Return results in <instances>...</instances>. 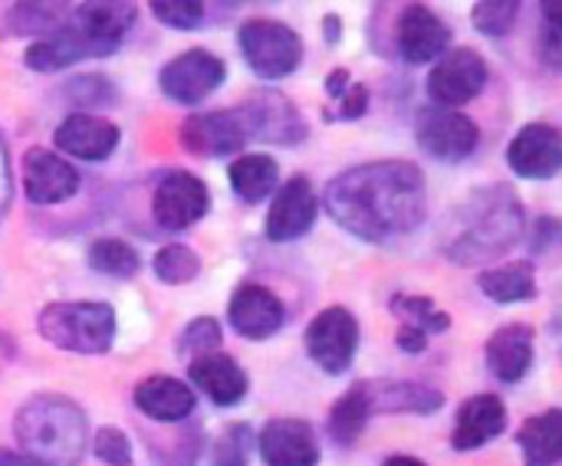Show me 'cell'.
I'll use <instances>...</instances> for the list:
<instances>
[{"label": "cell", "mask_w": 562, "mask_h": 466, "mask_svg": "<svg viewBox=\"0 0 562 466\" xmlns=\"http://www.w3.org/2000/svg\"><path fill=\"white\" fill-rule=\"evenodd\" d=\"M329 217L359 240L389 243L415 234L428 217V181L415 161H366L326 184Z\"/></svg>", "instance_id": "cell-1"}, {"label": "cell", "mask_w": 562, "mask_h": 466, "mask_svg": "<svg viewBox=\"0 0 562 466\" xmlns=\"http://www.w3.org/2000/svg\"><path fill=\"white\" fill-rule=\"evenodd\" d=\"M135 0H82L53 33L26 46L23 62L33 72H59L82 59L112 56L122 46L125 33L135 26Z\"/></svg>", "instance_id": "cell-2"}, {"label": "cell", "mask_w": 562, "mask_h": 466, "mask_svg": "<svg viewBox=\"0 0 562 466\" xmlns=\"http://www.w3.org/2000/svg\"><path fill=\"white\" fill-rule=\"evenodd\" d=\"M524 204L510 184H487L471 191L454 211L448 227L445 253L451 263L477 266L497 257H507L524 237Z\"/></svg>", "instance_id": "cell-3"}, {"label": "cell", "mask_w": 562, "mask_h": 466, "mask_svg": "<svg viewBox=\"0 0 562 466\" xmlns=\"http://www.w3.org/2000/svg\"><path fill=\"white\" fill-rule=\"evenodd\" d=\"M13 434L20 451L43 466H79L89 451V421L72 398L33 395L20 405Z\"/></svg>", "instance_id": "cell-4"}, {"label": "cell", "mask_w": 562, "mask_h": 466, "mask_svg": "<svg viewBox=\"0 0 562 466\" xmlns=\"http://www.w3.org/2000/svg\"><path fill=\"white\" fill-rule=\"evenodd\" d=\"M40 336L63 352L102 355L115 342V309L109 303H49L36 319Z\"/></svg>", "instance_id": "cell-5"}, {"label": "cell", "mask_w": 562, "mask_h": 466, "mask_svg": "<svg viewBox=\"0 0 562 466\" xmlns=\"http://www.w3.org/2000/svg\"><path fill=\"white\" fill-rule=\"evenodd\" d=\"M240 53L260 79H283L303 59V39L293 26L280 20H247L237 30Z\"/></svg>", "instance_id": "cell-6"}, {"label": "cell", "mask_w": 562, "mask_h": 466, "mask_svg": "<svg viewBox=\"0 0 562 466\" xmlns=\"http://www.w3.org/2000/svg\"><path fill=\"white\" fill-rule=\"evenodd\" d=\"M247 141L267 145H300L306 138V122L300 109L277 89H254L237 109Z\"/></svg>", "instance_id": "cell-7"}, {"label": "cell", "mask_w": 562, "mask_h": 466, "mask_svg": "<svg viewBox=\"0 0 562 466\" xmlns=\"http://www.w3.org/2000/svg\"><path fill=\"white\" fill-rule=\"evenodd\" d=\"M491 79L487 59L471 46H454L438 56L428 72V95L441 109H461L484 92Z\"/></svg>", "instance_id": "cell-8"}, {"label": "cell", "mask_w": 562, "mask_h": 466, "mask_svg": "<svg viewBox=\"0 0 562 466\" xmlns=\"http://www.w3.org/2000/svg\"><path fill=\"white\" fill-rule=\"evenodd\" d=\"M211 207V194L191 171H168L151 191V220L168 234H184Z\"/></svg>", "instance_id": "cell-9"}, {"label": "cell", "mask_w": 562, "mask_h": 466, "mask_svg": "<svg viewBox=\"0 0 562 466\" xmlns=\"http://www.w3.org/2000/svg\"><path fill=\"white\" fill-rule=\"evenodd\" d=\"M306 352L326 375L349 372L359 352V319L342 309L329 306L306 326Z\"/></svg>", "instance_id": "cell-10"}, {"label": "cell", "mask_w": 562, "mask_h": 466, "mask_svg": "<svg viewBox=\"0 0 562 466\" xmlns=\"http://www.w3.org/2000/svg\"><path fill=\"white\" fill-rule=\"evenodd\" d=\"M415 138H418L422 151L431 155L435 161L458 164V161H468L474 155L481 132H477L474 118H468L464 112L435 105V109H425L418 115Z\"/></svg>", "instance_id": "cell-11"}, {"label": "cell", "mask_w": 562, "mask_h": 466, "mask_svg": "<svg viewBox=\"0 0 562 466\" xmlns=\"http://www.w3.org/2000/svg\"><path fill=\"white\" fill-rule=\"evenodd\" d=\"M224 79H227V66L221 56H214L207 49H188L161 66L158 86H161L165 99H171L178 105H198L214 89H221Z\"/></svg>", "instance_id": "cell-12"}, {"label": "cell", "mask_w": 562, "mask_h": 466, "mask_svg": "<svg viewBox=\"0 0 562 466\" xmlns=\"http://www.w3.org/2000/svg\"><path fill=\"white\" fill-rule=\"evenodd\" d=\"M316 214H319L316 191H313L310 178L296 174L273 194V204H270L267 220H263V234L273 243H293L313 230Z\"/></svg>", "instance_id": "cell-13"}, {"label": "cell", "mask_w": 562, "mask_h": 466, "mask_svg": "<svg viewBox=\"0 0 562 466\" xmlns=\"http://www.w3.org/2000/svg\"><path fill=\"white\" fill-rule=\"evenodd\" d=\"M507 164L517 178L547 181L562 168V138L557 125L530 122L507 145Z\"/></svg>", "instance_id": "cell-14"}, {"label": "cell", "mask_w": 562, "mask_h": 466, "mask_svg": "<svg viewBox=\"0 0 562 466\" xmlns=\"http://www.w3.org/2000/svg\"><path fill=\"white\" fill-rule=\"evenodd\" d=\"M227 316H231L234 332L244 336L247 342L273 339L286 322V309H283L280 296L260 283H240L231 296Z\"/></svg>", "instance_id": "cell-15"}, {"label": "cell", "mask_w": 562, "mask_h": 466, "mask_svg": "<svg viewBox=\"0 0 562 466\" xmlns=\"http://www.w3.org/2000/svg\"><path fill=\"white\" fill-rule=\"evenodd\" d=\"M395 46L405 62L425 66L451 46V30L431 7L412 3L402 10V16L395 23Z\"/></svg>", "instance_id": "cell-16"}, {"label": "cell", "mask_w": 562, "mask_h": 466, "mask_svg": "<svg viewBox=\"0 0 562 466\" xmlns=\"http://www.w3.org/2000/svg\"><path fill=\"white\" fill-rule=\"evenodd\" d=\"M178 138H181V148L188 155H198V158H224V155H234L247 145L244 125H240L234 109L201 112V115L184 118Z\"/></svg>", "instance_id": "cell-17"}, {"label": "cell", "mask_w": 562, "mask_h": 466, "mask_svg": "<svg viewBox=\"0 0 562 466\" xmlns=\"http://www.w3.org/2000/svg\"><path fill=\"white\" fill-rule=\"evenodd\" d=\"M23 191L30 204H63L79 191V171L49 148H30L23 155Z\"/></svg>", "instance_id": "cell-18"}, {"label": "cell", "mask_w": 562, "mask_h": 466, "mask_svg": "<svg viewBox=\"0 0 562 466\" xmlns=\"http://www.w3.org/2000/svg\"><path fill=\"white\" fill-rule=\"evenodd\" d=\"M257 451L267 466H316L319 441L316 431L300 418H273L257 437Z\"/></svg>", "instance_id": "cell-19"}, {"label": "cell", "mask_w": 562, "mask_h": 466, "mask_svg": "<svg viewBox=\"0 0 562 466\" xmlns=\"http://www.w3.org/2000/svg\"><path fill=\"white\" fill-rule=\"evenodd\" d=\"M53 141L63 155H72L79 161H105L119 148L122 132L109 118H99L92 112H72L59 122Z\"/></svg>", "instance_id": "cell-20"}, {"label": "cell", "mask_w": 562, "mask_h": 466, "mask_svg": "<svg viewBox=\"0 0 562 466\" xmlns=\"http://www.w3.org/2000/svg\"><path fill=\"white\" fill-rule=\"evenodd\" d=\"M507 431V408L497 395H474L461 405L451 431L454 451H477Z\"/></svg>", "instance_id": "cell-21"}, {"label": "cell", "mask_w": 562, "mask_h": 466, "mask_svg": "<svg viewBox=\"0 0 562 466\" xmlns=\"http://www.w3.org/2000/svg\"><path fill=\"white\" fill-rule=\"evenodd\" d=\"M188 378L194 388H201L214 405L221 408H234L247 398L250 391V378L247 372L231 359V355H201L188 365Z\"/></svg>", "instance_id": "cell-22"}, {"label": "cell", "mask_w": 562, "mask_h": 466, "mask_svg": "<svg viewBox=\"0 0 562 466\" xmlns=\"http://www.w3.org/2000/svg\"><path fill=\"white\" fill-rule=\"evenodd\" d=\"M135 408L148 418V421H161V424H181L194 414V388H188L178 378L168 375H151L145 382H138L135 388Z\"/></svg>", "instance_id": "cell-23"}, {"label": "cell", "mask_w": 562, "mask_h": 466, "mask_svg": "<svg viewBox=\"0 0 562 466\" xmlns=\"http://www.w3.org/2000/svg\"><path fill=\"white\" fill-rule=\"evenodd\" d=\"M487 368L504 385L524 382L533 368V329L524 322L501 326L487 342Z\"/></svg>", "instance_id": "cell-24"}, {"label": "cell", "mask_w": 562, "mask_h": 466, "mask_svg": "<svg viewBox=\"0 0 562 466\" xmlns=\"http://www.w3.org/2000/svg\"><path fill=\"white\" fill-rule=\"evenodd\" d=\"M372 414H435L445 405L438 388L418 382H362Z\"/></svg>", "instance_id": "cell-25"}, {"label": "cell", "mask_w": 562, "mask_h": 466, "mask_svg": "<svg viewBox=\"0 0 562 466\" xmlns=\"http://www.w3.org/2000/svg\"><path fill=\"white\" fill-rule=\"evenodd\" d=\"M69 16V0H13L0 16V36H46Z\"/></svg>", "instance_id": "cell-26"}, {"label": "cell", "mask_w": 562, "mask_h": 466, "mask_svg": "<svg viewBox=\"0 0 562 466\" xmlns=\"http://www.w3.org/2000/svg\"><path fill=\"white\" fill-rule=\"evenodd\" d=\"M520 451H524V461L527 466H557L562 454V411L560 408H550L537 418H530L520 434Z\"/></svg>", "instance_id": "cell-27"}, {"label": "cell", "mask_w": 562, "mask_h": 466, "mask_svg": "<svg viewBox=\"0 0 562 466\" xmlns=\"http://www.w3.org/2000/svg\"><path fill=\"white\" fill-rule=\"evenodd\" d=\"M231 187L240 201L247 204H260L277 191L280 181V164L270 155H240L231 161L227 168Z\"/></svg>", "instance_id": "cell-28"}, {"label": "cell", "mask_w": 562, "mask_h": 466, "mask_svg": "<svg viewBox=\"0 0 562 466\" xmlns=\"http://www.w3.org/2000/svg\"><path fill=\"white\" fill-rule=\"evenodd\" d=\"M481 293L494 303H527L537 296V276H533V263H507V266H494L481 273Z\"/></svg>", "instance_id": "cell-29"}, {"label": "cell", "mask_w": 562, "mask_h": 466, "mask_svg": "<svg viewBox=\"0 0 562 466\" xmlns=\"http://www.w3.org/2000/svg\"><path fill=\"white\" fill-rule=\"evenodd\" d=\"M369 421H372V408H369V398H366V385L359 382L356 388H349L333 405V411H329V437L339 447H352V444H359Z\"/></svg>", "instance_id": "cell-30"}, {"label": "cell", "mask_w": 562, "mask_h": 466, "mask_svg": "<svg viewBox=\"0 0 562 466\" xmlns=\"http://www.w3.org/2000/svg\"><path fill=\"white\" fill-rule=\"evenodd\" d=\"M389 309H392V316L402 319V326H412V329L425 332L428 339L445 336L451 329V316L445 309H438V303L428 299V296H405V293H398V296H392Z\"/></svg>", "instance_id": "cell-31"}, {"label": "cell", "mask_w": 562, "mask_h": 466, "mask_svg": "<svg viewBox=\"0 0 562 466\" xmlns=\"http://www.w3.org/2000/svg\"><path fill=\"white\" fill-rule=\"evenodd\" d=\"M326 95L329 102H336V109H326V122H352L362 118L369 109V89L362 82H352V76L346 69H333L326 79Z\"/></svg>", "instance_id": "cell-32"}, {"label": "cell", "mask_w": 562, "mask_h": 466, "mask_svg": "<svg viewBox=\"0 0 562 466\" xmlns=\"http://www.w3.org/2000/svg\"><path fill=\"white\" fill-rule=\"evenodd\" d=\"M86 263H89L95 273H102V276H115V280H128V276H135V273H138V266H142V260H138L135 247H128V243H125V240H119V237H102V240L89 243V250H86Z\"/></svg>", "instance_id": "cell-33"}, {"label": "cell", "mask_w": 562, "mask_h": 466, "mask_svg": "<svg viewBox=\"0 0 562 466\" xmlns=\"http://www.w3.org/2000/svg\"><path fill=\"white\" fill-rule=\"evenodd\" d=\"M151 270H155V276H158L161 283H168V286H184V283H191V280L201 273V260H198V253H194L191 247H184V243H168V247H161V250L155 253Z\"/></svg>", "instance_id": "cell-34"}, {"label": "cell", "mask_w": 562, "mask_h": 466, "mask_svg": "<svg viewBox=\"0 0 562 466\" xmlns=\"http://www.w3.org/2000/svg\"><path fill=\"white\" fill-rule=\"evenodd\" d=\"M520 7H524V0H477L471 10L474 30L484 36H494V39L507 36L517 26Z\"/></svg>", "instance_id": "cell-35"}, {"label": "cell", "mask_w": 562, "mask_h": 466, "mask_svg": "<svg viewBox=\"0 0 562 466\" xmlns=\"http://www.w3.org/2000/svg\"><path fill=\"white\" fill-rule=\"evenodd\" d=\"M250 444H254V434L247 424H227L221 437L211 444V466H247Z\"/></svg>", "instance_id": "cell-36"}, {"label": "cell", "mask_w": 562, "mask_h": 466, "mask_svg": "<svg viewBox=\"0 0 562 466\" xmlns=\"http://www.w3.org/2000/svg\"><path fill=\"white\" fill-rule=\"evenodd\" d=\"M221 339H224L221 322L211 319V316H201V319H194V322L184 326V332H181V339H178V355H184V359L194 362V359H201V355L217 352V349H221Z\"/></svg>", "instance_id": "cell-37"}, {"label": "cell", "mask_w": 562, "mask_h": 466, "mask_svg": "<svg viewBox=\"0 0 562 466\" xmlns=\"http://www.w3.org/2000/svg\"><path fill=\"white\" fill-rule=\"evenodd\" d=\"M148 7L171 30H194L204 20V0H148Z\"/></svg>", "instance_id": "cell-38"}, {"label": "cell", "mask_w": 562, "mask_h": 466, "mask_svg": "<svg viewBox=\"0 0 562 466\" xmlns=\"http://www.w3.org/2000/svg\"><path fill=\"white\" fill-rule=\"evenodd\" d=\"M66 95H69V102H76V105H112L115 102V86L109 82V79H102V76H76L69 86H66Z\"/></svg>", "instance_id": "cell-39"}, {"label": "cell", "mask_w": 562, "mask_h": 466, "mask_svg": "<svg viewBox=\"0 0 562 466\" xmlns=\"http://www.w3.org/2000/svg\"><path fill=\"white\" fill-rule=\"evenodd\" d=\"M92 454L109 466H132V441L119 428H102L92 437Z\"/></svg>", "instance_id": "cell-40"}, {"label": "cell", "mask_w": 562, "mask_h": 466, "mask_svg": "<svg viewBox=\"0 0 562 466\" xmlns=\"http://www.w3.org/2000/svg\"><path fill=\"white\" fill-rule=\"evenodd\" d=\"M540 53H543V62H547L550 69H560V62H562L560 20H547V23H543V39H540Z\"/></svg>", "instance_id": "cell-41"}, {"label": "cell", "mask_w": 562, "mask_h": 466, "mask_svg": "<svg viewBox=\"0 0 562 466\" xmlns=\"http://www.w3.org/2000/svg\"><path fill=\"white\" fill-rule=\"evenodd\" d=\"M557 237H560V224H557V217H540V220L533 224L530 253H533V257H543V253L557 243Z\"/></svg>", "instance_id": "cell-42"}, {"label": "cell", "mask_w": 562, "mask_h": 466, "mask_svg": "<svg viewBox=\"0 0 562 466\" xmlns=\"http://www.w3.org/2000/svg\"><path fill=\"white\" fill-rule=\"evenodd\" d=\"M13 201V174H10V151H7V138L0 132V220L7 217Z\"/></svg>", "instance_id": "cell-43"}, {"label": "cell", "mask_w": 562, "mask_h": 466, "mask_svg": "<svg viewBox=\"0 0 562 466\" xmlns=\"http://www.w3.org/2000/svg\"><path fill=\"white\" fill-rule=\"evenodd\" d=\"M428 336L425 332H418V329H412V326H402L398 329V336H395V345L402 349V352H408V355H418V352H425L428 349Z\"/></svg>", "instance_id": "cell-44"}, {"label": "cell", "mask_w": 562, "mask_h": 466, "mask_svg": "<svg viewBox=\"0 0 562 466\" xmlns=\"http://www.w3.org/2000/svg\"><path fill=\"white\" fill-rule=\"evenodd\" d=\"M0 466H43V464L30 461L26 454H16V451H7V447H0Z\"/></svg>", "instance_id": "cell-45"}, {"label": "cell", "mask_w": 562, "mask_h": 466, "mask_svg": "<svg viewBox=\"0 0 562 466\" xmlns=\"http://www.w3.org/2000/svg\"><path fill=\"white\" fill-rule=\"evenodd\" d=\"M323 36H326V43H339V36H342V20H339L336 13H329V16H326V23H323Z\"/></svg>", "instance_id": "cell-46"}, {"label": "cell", "mask_w": 562, "mask_h": 466, "mask_svg": "<svg viewBox=\"0 0 562 466\" xmlns=\"http://www.w3.org/2000/svg\"><path fill=\"white\" fill-rule=\"evenodd\" d=\"M13 355H16V349H13V342L0 332V372L7 368V365H13Z\"/></svg>", "instance_id": "cell-47"}, {"label": "cell", "mask_w": 562, "mask_h": 466, "mask_svg": "<svg viewBox=\"0 0 562 466\" xmlns=\"http://www.w3.org/2000/svg\"><path fill=\"white\" fill-rule=\"evenodd\" d=\"M385 466H428L425 461H418V457H405V454H398V457H389Z\"/></svg>", "instance_id": "cell-48"}]
</instances>
